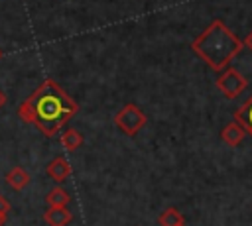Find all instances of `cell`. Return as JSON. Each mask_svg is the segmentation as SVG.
Returning a JSON list of instances; mask_svg holds the SVG:
<instances>
[{
	"instance_id": "obj_1",
	"label": "cell",
	"mask_w": 252,
	"mask_h": 226,
	"mask_svg": "<svg viewBox=\"0 0 252 226\" xmlns=\"http://www.w3.org/2000/svg\"><path fill=\"white\" fill-rule=\"evenodd\" d=\"M79 112V104L51 79L41 83L20 106V120L33 124L43 136H55L75 114Z\"/></svg>"
},
{
	"instance_id": "obj_2",
	"label": "cell",
	"mask_w": 252,
	"mask_h": 226,
	"mask_svg": "<svg viewBox=\"0 0 252 226\" xmlns=\"http://www.w3.org/2000/svg\"><path fill=\"white\" fill-rule=\"evenodd\" d=\"M244 43L224 26L222 20H213L191 43V51L201 57L213 71H222L242 51Z\"/></svg>"
},
{
	"instance_id": "obj_3",
	"label": "cell",
	"mask_w": 252,
	"mask_h": 226,
	"mask_svg": "<svg viewBox=\"0 0 252 226\" xmlns=\"http://www.w3.org/2000/svg\"><path fill=\"white\" fill-rule=\"evenodd\" d=\"M148 122V116L144 110L132 102L124 104L116 114H114V126L124 134V136H136Z\"/></svg>"
},
{
	"instance_id": "obj_4",
	"label": "cell",
	"mask_w": 252,
	"mask_h": 226,
	"mask_svg": "<svg viewBox=\"0 0 252 226\" xmlns=\"http://www.w3.org/2000/svg\"><path fill=\"white\" fill-rule=\"evenodd\" d=\"M248 81L244 75H240L234 67H226L222 69V73L217 77V88L226 96V98H236L244 88H246Z\"/></svg>"
},
{
	"instance_id": "obj_5",
	"label": "cell",
	"mask_w": 252,
	"mask_h": 226,
	"mask_svg": "<svg viewBox=\"0 0 252 226\" xmlns=\"http://www.w3.org/2000/svg\"><path fill=\"white\" fill-rule=\"evenodd\" d=\"M45 173H47V177H49L53 183H65L67 177L71 175V165H69V161H67L65 157L57 155V157H53V159L47 163Z\"/></svg>"
},
{
	"instance_id": "obj_6",
	"label": "cell",
	"mask_w": 252,
	"mask_h": 226,
	"mask_svg": "<svg viewBox=\"0 0 252 226\" xmlns=\"http://www.w3.org/2000/svg\"><path fill=\"white\" fill-rule=\"evenodd\" d=\"M43 220L47 226H69L73 220V214L67 206H49L43 212Z\"/></svg>"
},
{
	"instance_id": "obj_7",
	"label": "cell",
	"mask_w": 252,
	"mask_h": 226,
	"mask_svg": "<svg viewBox=\"0 0 252 226\" xmlns=\"http://www.w3.org/2000/svg\"><path fill=\"white\" fill-rule=\"evenodd\" d=\"M4 181H6V185H10L14 191H22V189H26V187L30 185L32 175H30L24 167H14V169H10V171L4 175Z\"/></svg>"
},
{
	"instance_id": "obj_8",
	"label": "cell",
	"mask_w": 252,
	"mask_h": 226,
	"mask_svg": "<svg viewBox=\"0 0 252 226\" xmlns=\"http://www.w3.org/2000/svg\"><path fill=\"white\" fill-rule=\"evenodd\" d=\"M244 130H242V126L240 124H236V122H230V124H226L222 130H220V138H222V141L226 143V145H230V147H236L242 140H244Z\"/></svg>"
},
{
	"instance_id": "obj_9",
	"label": "cell",
	"mask_w": 252,
	"mask_h": 226,
	"mask_svg": "<svg viewBox=\"0 0 252 226\" xmlns=\"http://www.w3.org/2000/svg\"><path fill=\"white\" fill-rule=\"evenodd\" d=\"M234 120H236V124L242 126L244 132H248L252 136V96L242 106H238L234 110Z\"/></svg>"
},
{
	"instance_id": "obj_10",
	"label": "cell",
	"mask_w": 252,
	"mask_h": 226,
	"mask_svg": "<svg viewBox=\"0 0 252 226\" xmlns=\"http://www.w3.org/2000/svg\"><path fill=\"white\" fill-rule=\"evenodd\" d=\"M59 141H61V145H63L67 151H77V149L83 145V136H81L79 130L69 128V130H65V132L61 134Z\"/></svg>"
},
{
	"instance_id": "obj_11",
	"label": "cell",
	"mask_w": 252,
	"mask_h": 226,
	"mask_svg": "<svg viewBox=\"0 0 252 226\" xmlns=\"http://www.w3.org/2000/svg\"><path fill=\"white\" fill-rule=\"evenodd\" d=\"M69 200H71V197H69L67 189H63L61 185L53 187V189L45 195V202H47V206H67Z\"/></svg>"
},
{
	"instance_id": "obj_12",
	"label": "cell",
	"mask_w": 252,
	"mask_h": 226,
	"mask_svg": "<svg viewBox=\"0 0 252 226\" xmlns=\"http://www.w3.org/2000/svg\"><path fill=\"white\" fill-rule=\"evenodd\" d=\"M158 224L159 226H183L185 224V218H183V214L175 206H169V208H165L158 216Z\"/></svg>"
},
{
	"instance_id": "obj_13",
	"label": "cell",
	"mask_w": 252,
	"mask_h": 226,
	"mask_svg": "<svg viewBox=\"0 0 252 226\" xmlns=\"http://www.w3.org/2000/svg\"><path fill=\"white\" fill-rule=\"evenodd\" d=\"M8 210H10V202L0 195V212L2 214H8Z\"/></svg>"
},
{
	"instance_id": "obj_14",
	"label": "cell",
	"mask_w": 252,
	"mask_h": 226,
	"mask_svg": "<svg viewBox=\"0 0 252 226\" xmlns=\"http://www.w3.org/2000/svg\"><path fill=\"white\" fill-rule=\"evenodd\" d=\"M242 43H244V45H246V47H248V49L252 51V29L248 31V35L244 37V41H242Z\"/></svg>"
},
{
	"instance_id": "obj_15",
	"label": "cell",
	"mask_w": 252,
	"mask_h": 226,
	"mask_svg": "<svg viewBox=\"0 0 252 226\" xmlns=\"http://www.w3.org/2000/svg\"><path fill=\"white\" fill-rule=\"evenodd\" d=\"M6 98H8V96H6V92L0 88V110H2V106L6 104Z\"/></svg>"
},
{
	"instance_id": "obj_16",
	"label": "cell",
	"mask_w": 252,
	"mask_h": 226,
	"mask_svg": "<svg viewBox=\"0 0 252 226\" xmlns=\"http://www.w3.org/2000/svg\"><path fill=\"white\" fill-rule=\"evenodd\" d=\"M4 222H6V214L0 212V226H4Z\"/></svg>"
},
{
	"instance_id": "obj_17",
	"label": "cell",
	"mask_w": 252,
	"mask_h": 226,
	"mask_svg": "<svg viewBox=\"0 0 252 226\" xmlns=\"http://www.w3.org/2000/svg\"><path fill=\"white\" fill-rule=\"evenodd\" d=\"M2 55H4V51H2V49H0V59H2Z\"/></svg>"
},
{
	"instance_id": "obj_18",
	"label": "cell",
	"mask_w": 252,
	"mask_h": 226,
	"mask_svg": "<svg viewBox=\"0 0 252 226\" xmlns=\"http://www.w3.org/2000/svg\"><path fill=\"white\" fill-rule=\"evenodd\" d=\"M183 226H185V224H183Z\"/></svg>"
}]
</instances>
